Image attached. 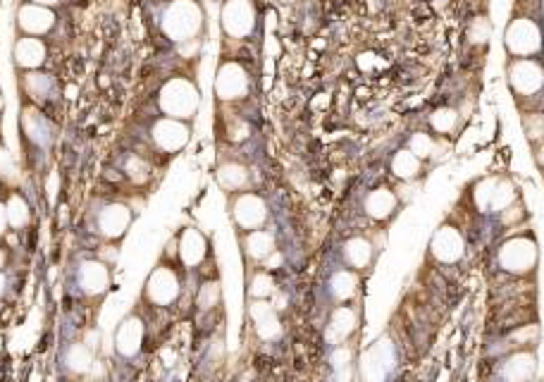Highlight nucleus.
<instances>
[{
    "instance_id": "13",
    "label": "nucleus",
    "mask_w": 544,
    "mask_h": 382,
    "mask_svg": "<svg viewBox=\"0 0 544 382\" xmlns=\"http://www.w3.org/2000/svg\"><path fill=\"white\" fill-rule=\"evenodd\" d=\"M217 177H220V182L227 189H237V187H241V184H246V179H249V172H246V167L237 165V162H227V165L220 167Z\"/></svg>"
},
{
    "instance_id": "10",
    "label": "nucleus",
    "mask_w": 544,
    "mask_h": 382,
    "mask_svg": "<svg viewBox=\"0 0 544 382\" xmlns=\"http://www.w3.org/2000/svg\"><path fill=\"white\" fill-rule=\"evenodd\" d=\"M22 125H24V132L29 134V139H33L36 144H46L50 139V125L36 110H26L24 117H22Z\"/></svg>"
},
{
    "instance_id": "3",
    "label": "nucleus",
    "mask_w": 544,
    "mask_h": 382,
    "mask_svg": "<svg viewBox=\"0 0 544 382\" xmlns=\"http://www.w3.org/2000/svg\"><path fill=\"white\" fill-rule=\"evenodd\" d=\"M508 82L518 98H535L544 89V67L535 58H515L508 70Z\"/></svg>"
},
{
    "instance_id": "14",
    "label": "nucleus",
    "mask_w": 544,
    "mask_h": 382,
    "mask_svg": "<svg viewBox=\"0 0 544 382\" xmlns=\"http://www.w3.org/2000/svg\"><path fill=\"white\" fill-rule=\"evenodd\" d=\"M127 222H129L127 208H122V206H110V208H105L103 215H100V224H103L105 232H108L110 224H112V227H125ZM112 232H122V229H112Z\"/></svg>"
},
{
    "instance_id": "17",
    "label": "nucleus",
    "mask_w": 544,
    "mask_h": 382,
    "mask_svg": "<svg viewBox=\"0 0 544 382\" xmlns=\"http://www.w3.org/2000/svg\"><path fill=\"white\" fill-rule=\"evenodd\" d=\"M8 217L13 220V224H17V227H20L22 222H26V217H29V208H26V204L20 199V196H13V199H10Z\"/></svg>"
},
{
    "instance_id": "19",
    "label": "nucleus",
    "mask_w": 544,
    "mask_h": 382,
    "mask_svg": "<svg viewBox=\"0 0 544 382\" xmlns=\"http://www.w3.org/2000/svg\"><path fill=\"white\" fill-rule=\"evenodd\" d=\"M5 222H8V208L0 204V232L5 229Z\"/></svg>"
},
{
    "instance_id": "21",
    "label": "nucleus",
    "mask_w": 544,
    "mask_h": 382,
    "mask_svg": "<svg viewBox=\"0 0 544 382\" xmlns=\"http://www.w3.org/2000/svg\"><path fill=\"white\" fill-rule=\"evenodd\" d=\"M537 160H540V165L544 167V146L540 148V153H537Z\"/></svg>"
},
{
    "instance_id": "1",
    "label": "nucleus",
    "mask_w": 544,
    "mask_h": 382,
    "mask_svg": "<svg viewBox=\"0 0 544 382\" xmlns=\"http://www.w3.org/2000/svg\"><path fill=\"white\" fill-rule=\"evenodd\" d=\"M201 20L203 15L194 0H177L162 15V29L172 41H192L201 29Z\"/></svg>"
},
{
    "instance_id": "8",
    "label": "nucleus",
    "mask_w": 544,
    "mask_h": 382,
    "mask_svg": "<svg viewBox=\"0 0 544 382\" xmlns=\"http://www.w3.org/2000/svg\"><path fill=\"white\" fill-rule=\"evenodd\" d=\"M55 22V15L50 13L46 5H24L20 10V26L26 33H46Z\"/></svg>"
},
{
    "instance_id": "5",
    "label": "nucleus",
    "mask_w": 544,
    "mask_h": 382,
    "mask_svg": "<svg viewBox=\"0 0 544 382\" xmlns=\"http://www.w3.org/2000/svg\"><path fill=\"white\" fill-rule=\"evenodd\" d=\"M222 26L232 36H249L254 29V8L249 0H229L222 10Z\"/></svg>"
},
{
    "instance_id": "11",
    "label": "nucleus",
    "mask_w": 544,
    "mask_h": 382,
    "mask_svg": "<svg viewBox=\"0 0 544 382\" xmlns=\"http://www.w3.org/2000/svg\"><path fill=\"white\" fill-rule=\"evenodd\" d=\"M420 167H423V162H420L418 155L411 153V151H399V153L394 155V160H391V170H394V175L401 179L416 177L420 172Z\"/></svg>"
},
{
    "instance_id": "16",
    "label": "nucleus",
    "mask_w": 544,
    "mask_h": 382,
    "mask_svg": "<svg viewBox=\"0 0 544 382\" xmlns=\"http://www.w3.org/2000/svg\"><path fill=\"white\" fill-rule=\"evenodd\" d=\"M24 89H26V93L33 96V98H43V96H48V91H50V79L43 75H29L24 82Z\"/></svg>"
},
{
    "instance_id": "2",
    "label": "nucleus",
    "mask_w": 544,
    "mask_h": 382,
    "mask_svg": "<svg viewBox=\"0 0 544 382\" xmlns=\"http://www.w3.org/2000/svg\"><path fill=\"white\" fill-rule=\"evenodd\" d=\"M506 48L515 58H528L542 48V29L530 17H515L506 29Z\"/></svg>"
},
{
    "instance_id": "6",
    "label": "nucleus",
    "mask_w": 544,
    "mask_h": 382,
    "mask_svg": "<svg viewBox=\"0 0 544 382\" xmlns=\"http://www.w3.org/2000/svg\"><path fill=\"white\" fill-rule=\"evenodd\" d=\"M215 89H217V96L224 100L241 98V96L249 91V77H246V72L237 63H227L217 72Z\"/></svg>"
},
{
    "instance_id": "23",
    "label": "nucleus",
    "mask_w": 544,
    "mask_h": 382,
    "mask_svg": "<svg viewBox=\"0 0 544 382\" xmlns=\"http://www.w3.org/2000/svg\"><path fill=\"white\" fill-rule=\"evenodd\" d=\"M0 284H3V280H0Z\"/></svg>"
},
{
    "instance_id": "20",
    "label": "nucleus",
    "mask_w": 544,
    "mask_h": 382,
    "mask_svg": "<svg viewBox=\"0 0 544 382\" xmlns=\"http://www.w3.org/2000/svg\"><path fill=\"white\" fill-rule=\"evenodd\" d=\"M33 3H36V5H55L58 0H33Z\"/></svg>"
},
{
    "instance_id": "22",
    "label": "nucleus",
    "mask_w": 544,
    "mask_h": 382,
    "mask_svg": "<svg viewBox=\"0 0 544 382\" xmlns=\"http://www.w3.org/2000/svg\"><path fill=\"white\" fill-rule=\"evenodd\" d=\"M0 110H3V96H0Z\"/></svg>"
},
{
    "instance_id": "12",
    "label": "nucleus",
    "mask_w": 544,
    "mask_h": 382,
    "mask_svg": "<svg viewBox=\"0 0 544 382\" xmlns=\"http://www.w3.org/2000/svg\"><path fill=\"white\" fill-rule=\"evenodd\" d=\"M430 125H433V129L437 134H442V137H446V134H451L453 129H456L458 125V112L453 108H440L435 110V115L430 117Z\"/></svg>"
},
{
    "instance_id": "9",
    "label": "nucleus",
    "mask_w": 544,
    "mask_h": 382,
    "mask_svg": "<svg viewBox=\"0 0 544 382\" xmlns=\"http://www.w3.org/2000/svg\"><path fill=\"white\" fill-rule=\"evenodd\" d=\"M46 58V46L41 38H20L15 46V60L22 67H38Z\"/></svg>"
},
{
    "instance_id": "18",
    "label": "nucleus",
    "mask_w": 544,
    "mask_h": 382,
    "mask_svg": "<svg viewBox=\"0 0 544 382\" xmlns=\"http://www.w3.org/2000/svg\"><path fill=\"white\" fill-rule=\"evenodd\" d=\"M127 172H129V175H132L134 179H146V175H148V165H146L141 158H129Z\"/></svg>"
},
{
    "instance_id": "15",
    "label": "nucleus",
    "mask_w": 544,
    "mask_h": 382,
    "mask_svg": "<svg viewBox=\"0 0 544 382\" xmlns=\"http://www.w3.org/2000/svg\"><path fill=\"white\" fill-rule=\"evenodd\" d=\"M411 153H416L420 160L423 158H430V155L435 153V139L430 137V134H425V132H418V134H413V139H411Z\"/></svg>"
},
{
    "instance_id": "4",
    "label": "nucleus",
    "mask_w": 544,
    "mask_h": 382,
    "mask_svg": "<svg viewBox=\"0 0 544 382\" xmlns=\"http://www.w3.org/2000/svg\"><path fill=\"white\" fill-rule=\"evenodd\" d=\"M199 105V93L189 82L175 79L170 82L165 89L160 91V108L167 112L170 117H192Z\"/></svg>"
},
{
    "instance_id": "7",
    "label": "nucleus",
    "mask_w": 544,
    "mask_h": 382,
    "mask_svg": "<svg viewBox=\"0 0 544 382\" xmlns=\"http://www.w3.org/2000/svg\"><path fill=\"white\" fill-rule=\"evenodd\" d=\"M153 142L167 153H175L189 142V129L175 117H165L153 127Z\"/></svg>"
}]
</instances>
